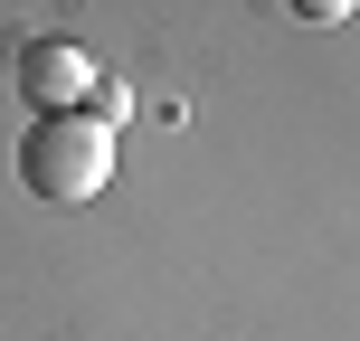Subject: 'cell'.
Instances as JSON below:
<instances>
[{
  "mask_svg": "<svg viewBox=\"0 0 360 341\" xmlns=\"http://www.w3.org/2000/svg\"><path fill=\"white\" fill-rule=\"evenodd\" d=\"M19 180H29V199H48V209L105 199V180H114V124H95V114H38L29 143H19Z\"/></svg>",
  "mask_w": 360,
  "mask_h": 341,
  "instance_id": "6da1fadb",
  "label": "cell"
},
{
  "mask_svg": "<svg viewBox=\"0 0 360 341\" xmlns=\"http://www.w3.org/2000/svg\"><path fill=\"white\" fill-rule=\"evenodd\" d=\"M95 76H105V67H95L76 38H38V48L19 57V86H29V105H38V114H86Z\"/></svg>",
  "mask_w": 360,
  "mask_h": 341,
  "instance_id": "7a4b0ae2",
  "label": "cell"
},
{
  "mask_svg": "<svg viewBox=\"0 0 360 341\" xmlns=\"http://www.w3.org/2000/svg\"><path fill=\"white\" fill-rule=\"evenodd\" d=\"M86 114H95V124H124V114H133V86H124V76H95Z\"/></svg>",
  "mask_w": 360,
  "mask_h": 341,
  "instance_id": "3957f363",
  "label": "cell"
},
{
  "mask_svg": "<svg viewBox=\"0 0 360 341\" xmlns=\"http://www.w3.org/2000/svg\"><path fill=\"white\" fill-rule=\"evenodd\" d=\"M285 10H294V19H313V29H323V19H351L360 0H285Z\"/></svg>",
  "mask_w": 360,
  "mask_h": 341,
  "instance_id": "277c9868",
  "label": "cell"
}]
</instances>
